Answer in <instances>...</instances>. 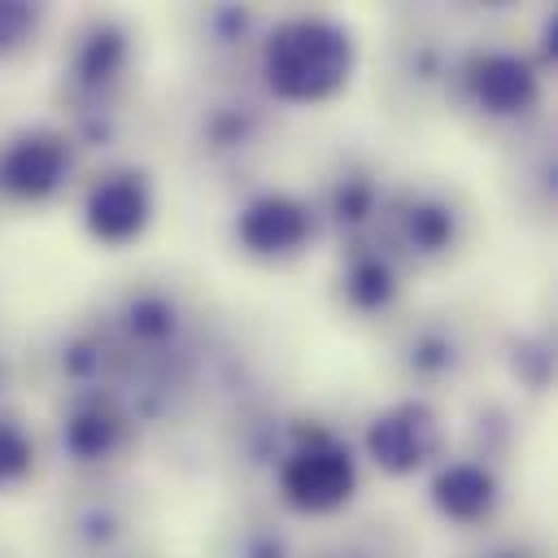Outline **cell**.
I'll return each mask as SVG.
<instances>
[{
	"mask_svg": "<svg viewBox=\"0 0 558 558\" xmlns=\"http://www.w3.org/2000/svg\"><path fill=\"white\" fill-rule=\"evenodd\" d=\"M279 87L296 92V96H314L323 87H331L340 74V44L331 35H318V31H296V35H283L279 44V57L270 61Z\"/></svg>",
	"mask_w": 558,
	"mask_h": 558,
	"instance_id": "cell-1",
	"label": "cell"
},
{
	"mask_svg": "<svg viewBox=\"0 0 558 558\" xmlns=\"http://www.w3.org/2000/svg\"><path fill=\"white\" fill-rule=\"evenodd\" d=\"M283 484H288V493H292L296 506L323 510V506H336V501L349 493L353 471H349V462H344L340 453L314 449V453H301V458L288 466Z\"/></svg>",
	"mask_w": 558,
	"mask_h": 558,
	"instance_id": "cell-2",
	"label": "cell"
},
{
	"mask_svg": "<svg viewBox=\"0 0 558 558\" xmlns=\"http://www.w3.org/2000/svg\"><path fill=\"white\" fill-rule=\"evenodd\" d=\"M4 170H9V183L17 192H44V187H52V179L61 170V153L48 140H26L13 148Z\"/></svg>",
	"mask_w": 558,
	"mask_h": 558,
	"instance_id": "cell-3",
	"label": "cell"
},
{
	"mask_svg": "<svg viewBox=\"0 0 558 558\" xmlns=\"http://www.w3.org/2000/svg\"><path fill=\"white\" fill-rule=\"evenodd\" d=\"M92 222L100 235H126L131 227H140V192L135 183H109L96 192L92 201Z\"/></svg>",
	"mask_w": 558,
	"mask_h": 558,
	"instance_id": "cell-4",
	"label": "cell"
},
{
	"mask_svg": "<svg viewBox=\"0 0 558 558\" xmlns=\"http://www.w3.org/2000/svg\"><path fill=\"white\" fill-rule=\"evenodd\" d=\"M244 235H248L253 244H262V248L292 244V240L301 235V214H296L292 205H283V201H266V205H257V209L248 214Z\"/></svg>",
	"mask_w": 558,
	"mask_h": 558,
	"instance_id": "cell-5",
	"label": "cell"
},
{
	"mask_svg": "<svg viewBox=\"0 0 558 558\" xmlns=\"http://www.w3.org/2000/svg\"><path fill=\"white\" fill-rule=\"evenodd\" d=\"M440 501L453 514H475L480 506H488V480L475 471H453L440 480Z\"/></svg>",
	"mask_w": 558,
	"mask_h": 558,
	"instance_id": "cell-6",
	"label": "cell"
},
{
	"mask_svg": "<svg viewBox=\"0 0 558 558\" xmlns=\"http://www.w3.org/2000/svg\"><path fill=\"white\" fill-rule=\"evenodd\" d=\"M523 92H527V78H523V70H519L514 61L488 65V74H484V96H488L493 105H514V100H523Z\"/></svg>",
	"mask_w": 558,
	"mask_h": 558,
	"instance_id": "cell-7",
	"label": "cell"
}]
</instances>
